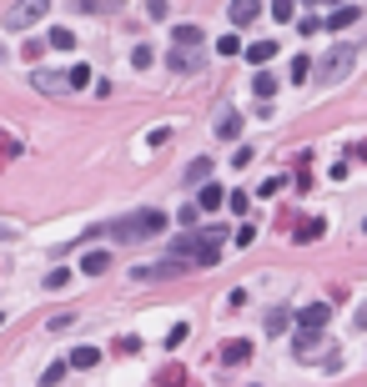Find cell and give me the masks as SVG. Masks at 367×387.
Returning a JSON list of instances; mask_svg holds the SVG:
<instances>
[{
	"label": "cell",
	"mask_w": 367,
	"mask_h": 387,
	"mask_svg": "<svg viewBox=\"0 0 367 387\" xmlns=\"http://www.w3.org/2000/svg\"><path fill=\"white\" fill-rule=\"evenodd\" d=\"M277 191H282V176H267L262 186H256V197H277Z\"/></svg>",
	"instance_id": "obj_34"
},
{
	"label": "cell",
	"mask_w": 367,
	"mask_h": 387,
	"mask_svg": "<svg viewBox=\"0 0 367 387\" xmlns=\"http://www.w3.org/2000/svg\"><path fill=\"white\" fill-rule=\"evenodd\" d=\"M357 20H362V10L342 0V6H332V15L322 20V31H348V26H357Z\"/></svg>",
	"instance_id": "obj_9"
},
{
	"label": "cell",
	"mask_w": 367,
	"mask_h": 387,
	"mask_svg": "<svg viewBox=\"0 0 367 387\" xmlns=\"http://www.w3.org/2000/svg\"><path fill=\"white\" fill-rule=\"evenodd\" d=\"M166 227H171V217L161 206H141V211H131V217H121L111 227H96V236H116L121 247H136V242H151V236L166 231Z\"/></svg>",
	"instance_id": "obj_1"
},
{
	"label": "cell",
	"mask_w": 367,
	"mask_h": 387,
	"mask_svg": "<svg viewBox=\"0 0 367 387\" xmlns=\"http://www.w3.org/2000/svg\"><path fill=\"white\" fill-rule=\"evenodd\" d=\"M166 66L177 71V76H191V71H202V46H171Z\"/></svg>",
	"instance_id": "obj_5"
},
{
	"label": "cell",
	"mask_w": 367,
	"mask_h": 387,
	"mask_svg": "<svg viewBox=\"0 0 367 387\" xmlns=\"http://www.w3.org/2000/svg\"><path fill=\"white\" fill-rule=\"evenodd\" d=\"M66 372H71V362H51V368L40 372V377H46V382H60V377H66Z\"/></svg>",
	"instance_id": "obj_31"
},
{
	"label": "cell",
	"mask_w": 367,
	"mask_h": 387,
	"mask_svg": "<svg viewBox=\"0 0 367 387\" xmlns=\"http://www.w3.org/2000/svg\"><path fill=\"white\" fill-rule=\"evenodd\" d=\"M217 357H222V368H247V357H252V342H247V337H227Z\"/></svg>",
	"instance_id": "obj_6"
},
{
	"label": "cell",
	"mask_w": 367,
	"mask_h": 387,
	"mask_svg": "<svg viewBox=\"0 0 367 387\" xmlns=\"http://www.w3.org/2000/svg\"><path fill=\"white\" fill-rule=\"evenodd\" d=\"M206 176H211V161L206 156H197V161L186 166V181H206Z\"/></svg>",
	"instance_id": "obj_23"
},
{
	"label": "cell",
	"mask_w": 367,
	"mask_h": 387,
	"mask_svg": "<svg viewBox=\"0 0 367 387\" xmlns=\"http://www.w3.org/2000/svg\"><path fill=\"white\" fill-rule=\"evenodd\" d=\"M357 332H367V302L357 307Z\"/></svg>",
	"instance_id": "obj_41"
},
{
	"label": "cell",
	"mask_w": 367,
	"mask_h": 387,
	"mask_svg": "<svg viewBox=\"0 0 367 387\" xmlns=\"http://www.w3.org/2000/svg\"><path fill=\"white\" fill-rule=\"evenodd\" d=\"M272 15H277V26H287L297 15V0H272Z\"/></svg>",
	"instance_id": "obj_22"
},
{
	"label": "cell",
	"mask_w": 367,
	"mask_h": 387,
	"mask_svg": "<svg viewBox=\"0 0 367 387\" xmlns=\"http://www.w3.org/2000/svg\"><path fill=\"white\" fill-rule=\"evenodd\" d=\"M0 322H6V312H0Z\"/></svg>",
	"instance_id": "obj_43"
},
{
	"label": "cell",
	"mask_w": 367,
	"mask_h": 387,
	"mask_svg": "<svg viewBox=\"0 0 367 387\" xmlns=\"http://www.w3.org/2000/svg\"><path fill=\"white\" fill-rule=\"evenodd\" d=\"M71 322H76L71 312H56V317H51V332H66V327H71Z\"/></svg>",
	"instance_id": "obj_39"
},
{
	"label": "cell",
	"mask_w": 367,
	"mask_h": 387,
	"mask_svg": "<svg viewBox=\"0 0 367 387\" xmlns=\"http://www.w3.org/2000/svg\"><path fill=\"white\" fill-rule=\"evenodd\" d=\"M66 362H71L76 372H85V368H96V362H101V352H96V347H71V357H66Z\"/></svg>",
	"instance_id": "obj_15"
},
{
	"label": "cell",
	"mask_w": 367,
	"mask_h": 387,
	"mask_svg": "<svg viewBox=\"0 0 367 387\" xmlns=\"http://www.w3.org/2000/svg\"><path fill=\"white\" fill-rule=\"evenodd\" d=\"M217 136H222V141H236V136H242V111H227V116L217 121Z\"/></svg>",
	"instance_id": "obj_14"
},
{
	"label": "cell",
	"mask_w": 367,
	"mask_h": 387,
	"mask_svg": "<svg viewBox=\"0 0 367 387\" xmlns=\"http://www.w3.org/2000/svg\"><path fill=\"white\" fill-rule=\"evenodd\" d=\"M322 352H327V347H322V332H317V327H302L297 342H292V357H297V362H317Z\"/></svg>",
	"instance_id": "obj_4"
},
{
	"label": "cell",
	"mask_w": 367,
	"mask_h": 387,
	"mask_svg": "<svg viewBox=\"0 0 367 387\" xmlns=\"http://www.w3.org/2000/svg\"><path fill=\"white\" fill-rule=\"evenodd\" d=\"M231 242H236V247H252V242H256V227H247V222H242V227L231 231Z\"/></svg>",
	"instance_id": "obj_30"
},
{
	"label": "cell",
	"mask_w": 367,
	"mask_h": 387,
	"mask_svg": "<svg viewBox=\"0 0 367 387\" xmlns=\"http://www.w3.org/2000/svg\"><path fill=\"white\" fill-rule=\"evenodd\" d=\"M131 66H136V71H151V66H156V51H151V46H136V51H131Z\"/></svg>",
	"instance_id": "obj_21"
},
{
	"label": "cell",
	"mask_w": 367,
	"mask_h": 387,
	"mask_svg": "<svg viewBox=\"0 0 367 387\" xmlns=\"http://www.w3.org/2000/svg\"><path fill=\"white\" fill-rule=\"evenodd\" d=\"M156 382H186V372H181V368H161Z\"/></svg>",
	"instance_id": "obj_38"
},
{
	"label": "cell",
	"mask_w": 367,
	"mask_h": 387,
	"mask_svg": "<svg viewBox=\"0 0 367 387\" xmlns=\"http://www.w3.org/2000/svg\"><path fill=\"white\" fill-rule=\"evenodd\" d=\"M46 40H51L56 51H76V31H66V26H56V31H51Z\"/></svg>",
	"instance_id": "obj_18"
},
{
	"label": "cell",
	"mask_w": 367,
	"mask_h": 387,
	"mask_svg": "<svg viewBox=\"0 0 367 387\" xmlns=\"http://www.w3.org/2000/svg\"><path fill=\"white\" fill-rule=\"evenodd\" d=\"M272 56H277V40H252V46H247V60H252V66H267Z\"/></svg>",
	"instance_id": "obj_12"
},
{
	"label": "cell",
	"mask_w": 367,
	"mask_h": 387,
	"mask_svg": "<svg viewBox=\"0 0 367 387\" xmlns=\"http://www.w3.org/2000/svg\"><path fill=\"white\" fill-rule=\"evenodd\" d=\"M322 6H342V0H322Z\"/></svg>",
	"instance_id": "obj_42"
},
{
	"label": "cell",
	"mask_w": 367,
	"mask_h": 387,
	"mask_svg": "<svg viewBox=\"0 0 367 387\" xmlns=\"http://www.w3.org/2000/svg\"><path fill=\"white\" fill-rule=\"evenodd\" d=\"M362 231H367V222H362Z\"/></svg>",
	"instance_id": "obj_44"
},
{
	"label": "cell",
	"mask_w": 367,
	"mask_h": 387,
	"mask_svg": "<svg viewBox=\"0 0 367 387\" xmlns=\"http://www.w3.org/2000/svg\"><path fill=\"white\" fill-rule=\"evenodd\" d=\"M106 6H111V0H76V10H91V15L106 10Z\"/></svg>",
	"instance_id": "obj_40"
},
{
	"label": "cell",
	"mask_w": 367,
	"mask_h": 387,
	"mask_svg": "<svg viewBox=\"0 0 367 387\" xmlns=\"http://www.w3.org/2000/svg\"><path fill=\"white\" fill-rule=\"evenodd\" d=\"M322 231H327V222H322V217H307V222L297 227V242H317Z\"/></svg>",
	"instance_id": "obj_17"
},
{
	"label": "cell",
	"mask_w": 367,
	"mask_h": 387,
	"mask_svg": "<svg viewBox=\"0 0 367 387\" xmlns=\"http://www.w3.org/2000/svg\"><path fill=\"white\" fill-rule=\"evenodd\" d=\"M297 31H302V35H317V31H322V20H317V15H302V20H297Z\"/></svg>",
	"instance_id": "obj_33"
},
{
	"label": "cell",
	"mask_w": 367,
	"mask_h": 387,
	"mask_svg": "<svg viewBox=\"0 0 367 387\" xmlns=\"http://www.w3.org/2000/svg\"><path fill=\"white\" fill-rule=\"evenodd\" d=\"M222 201H227V197H222V186H211V181H206V186H202V211H217Z\"/></svg>",
	"instance_id": "obj_20"
},
{
	"label": "cell",
	"mask_w": 367,
	"mask_h": 387,
	"mask_svg": "<svg viewBox=\"0 0 367 387\" xmlns=\"http://www.w3.org/2000/svg\"><path fill=\"white\" fill-rule=\"evenodd\" d=\"M181 342H186V322H177V327L166 332V347H181Z\"/></svg>",
	"instance_id": "obj_35"
},
{
	"label": "cell",
	"mask_w": 367,
	"mask_h": 387,
	"mask_svg": "<svg viewBox=\"0 0 367 387\" xmlns=\"http://www.w3.org/2000/svg\"><path fill=\"white\" fill-rule=\"evenodd\" d=\"M46 10H51V0H15V6H6L0 26H6V31H31V26L46 20Z\"/></svg>",
	"instance_id": "obj_2"
},
{
	"label": "cell",
	"mask_w": 367,
	"mask_h": 387,
	"mask_svg": "<svg viewBox=\"0 0 367 387\" xmlns=\"http://www.w3.org/2000/svg\"><path fill=\"white\" fill-rule=\"evenodd\" d=\"M227 206L236 211V217H247V206H252V197H247V191H231V197H227Z\"/></svg>",
	"instance_id": "obj_26"
},
{
	"label": "cell",
	"mask_w": 367,
	"mask_h": 387,
	"mask_svg": "<svg viewBox=\"0 0 367 387\" xmlns=\"http://www.w3.org/2000/svg\"><path fill=\"white\" fill-rule=\"evenodd\" d=\"M252 91H256V101L277 96V71H256V76H252Z\"/></svg>",
	"instance_id": "obj_13"
},
{
	"label": "cell",
	"mask_w": 367,
	"mask_h": 387,
	"mask_svg": "<svg viewBox=\"0 0 367 387\" xmlns=\"http://www.w3.org/2000/svg\"><path fill=\"white\" fill-rule=\"evenodd\" d=\"M352 66H357V46H332L327 56H322L317 76H322V85H337V81H348Z\"/></svg>",
	"instance_id": "obj_3"
},
{
	"label": "cell",
	"mask_w": 367,
	"mask_h": 387,
	"mask_svg": "<svg viewBox=\"0 0 367 387\" xmlns=\"http://www.w3.org/2000/svg\"><path fill=\"white\" fill-rule=\"evenodd\" d=\"M327 322H332V307L327 302H307L297 312V327H317V332H327Z\"/></svg>",
	"instance_id": "obj_8"
},
{
	"label": "cell",
	"mask_w": 367,
	"mask_h": 387,
	"mask_svg": "<svg viewBox=\"0 0 367 387\" xmlns=\"http://www.w3.org/2000/svg\"><path fill=\"white\" fill-rule=\"evenodd\" d=\"M227 15H231V26H252V20L262 15V0H231Z\"/></svg>",
	"instance_id": "obj_10"
},
{
	"label": "cell",
	"mask_w": 367,
	"mask_h": 387,
	"mask_svg": "<svg viewBox=\"0 0 367 387\" xmlns=\"http://www.w3.org/2000/svg\"><path fill=\"white\" fill-rule=\"evenodd\" d=\"M348 156H352V161H362V166H367V136H362V141H352V146H348Z\"/></svg>",
	"instance_id": "obj_37"
},
{
	"label": "cell",
	"mask_w": 367,
	"mask_h": 387,
	"mask_svg": "<svg viewBox=\"0 0 367 387\" xmlns=\"http://www.w3.org/2000/svg\"><path fill=\"white\" fill-rule=\"evenodd\" d=\"M81 272H85V277L111 272V252H85V256H81Z\"/></svg>",
	"instance_id": "obj_11"
},
{
	"label": "cell",
	"mask_w": 367,
	"mask_h": 387,
	"mask_svg": "<svg viewBox=\"0 0 367 387\" xmlns=\"http://www.w3.org/2000/svg\"><path fill=\"white\" fill-rule=\"evenodd\" d=\"M116 352H121V357H131V352H141V337H131V332H126V337H116Z\"/></svg>",
	"instance_id": "obj_27"
},
{
	"label": "cell",
	"mask_w": 367,
	"mask_h": 387,
	"mask_svg": "<svg viewBox=\"0 0 367 387\" xmlns=\"http://www.w3.org/2000/svg\"><path fill=\"white\" fill-rule=\"evenodd\" d=\"M60 287H71V272H66V267L46 272V292H60Z\"/></svg>",
	"instance_id": "obj_24"
},
{
	"label": "cell",
	"mask_w": 367,
	"mask_h": 387,
	"mask_svg": "<svg viewBox=\"0 0 367 387\" xmlns=\"http://www.w3.org/2000/svg\"><path fill=\"white\" fill-rule=\"evenodd\" d=\"M312 71H317V66H312L307 56H292V71H287V76H292V81L302 85V81H312Z\"/></svg>",
	"instance_id": "obj_19"
},
{
	"label": "cell",
	"mask_w": 367,
	"mask_h": 387,
	"mask_svg": "<svg viewBox=\"0 0 367 387\" xmlns=\"http://www.w3.org/2000/svg\"><path fill=\"white\" fill-rule=\"evenodd\" d=\"M217 51H222V56H242V35H222Z\"/></svg>",
	"instance_id": "obj_28"
},
{
	"label": "cell",
	"mask_w": 367,
	"mask_h": 387,
	"mask_svg": "<svg viewBox=\"0 0 367 387\" xmlns=\"http://www.w3.org/2000/svg\"><path fill=\"white\" fill-rule=\"evenodd\" d=\"M71 85L81 91V85H91V66H71Z\"/></svg>",
	"instance_id": "obj_32"
},
{
	"label": "cell",
	"mask_w": 367,
	"mask_h": 387,
	"mask_svg": "<svg viewBox=\"0 0 367 387\" xmlns=\"http://www.w3.org/2000/svg\"><path fill=\"white\" fill-rule=\"evenodd\" d=\"M287 322H292V317H287L282 307H277V312H267V332H272V337H277V332H287Z\"/></svg>",
	"instance_id": "obj_25"
},
{
	"label": "cell",
	"mask_w": 367,
	"mask_h": 387,
	"mask_svg": "<svg viewBox=\"0 0 367 387\" xmlns=\"http://www.w3.org/2000/svg\"><path fill=\"white\" fill-rule=\"evenodd\" d=\"M146 10H151V20H166V15H171V0H151Z\"/></svg>",
	"instance_id": "obj_36"
},
{
	"label": "cell",
	"mask_w": 367,
	"mask_h": 387,
	"mask_svg": "<svg viewBox=\"0 0 367 387\" xmlns=\"http://www.w3.org/2000/svg\"><path fill=\"white\" fill-rule=\"evenodd\" d=\"M31 85H35V91H46V96L76 91V85H71V71H66V76H60V71H35V76H31Z\"/></svg>",
	"instance_id": "obj_7"
},
{
	"label": "cell",
	"mask_w": 367,
	"mask_h": 387,
	"mask_svg": "<svg viewBox=\"0 0 367 387\" xmlns=\"http://www.w3.org/2000/svg\"><path fill=\"white\" fill-rule=\"evenodd\" d=\"M171 40H177V46H202V26H191V20H186V26L171 31Z\"/></svg>",
	"instance_id": "obj_16"
},
{
	"label": "cell",
	"mask_w": 367,
	"mask_h": 387,
	"mask_svg": "<svg viewBox=\"0 0 367 387\" xmlns=\"http://www.w3.org/2000/svg\"><path fill=\"white\" fill-rule=\"evenodd\" d=\"M181 227H197L202 222V201H191V206H181V217H177Z\"/></svg>",
	"instance_id": "obj_29"
}]
</instances>
